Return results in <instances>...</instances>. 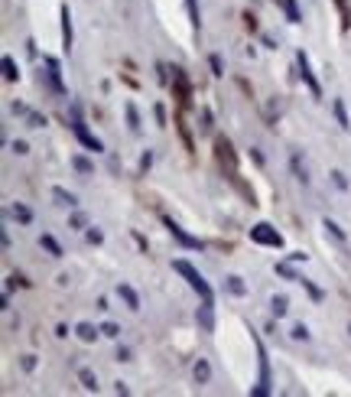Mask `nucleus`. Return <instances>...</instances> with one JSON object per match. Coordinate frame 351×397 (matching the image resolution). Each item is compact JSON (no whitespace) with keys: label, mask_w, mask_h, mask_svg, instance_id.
I'll use <instances>...</instances> for the list:
<instances>
[{"label":"nucleus","mask_w":351,"mask_h":397,"mask_svg":"<svg viewBox=\"0 0 351 397\" xmlns=\"http://www.w3.org/2000/svg\"><path fill=\"white\" fill-rule=\"evenodd\" d=\"M117 296L127 303V309H133V312L140 309V296H137V290H133L130 283H117Z\"/></svg>","instance_id":"9"},{"label":"nucleus","mask_w":351,"mask_h":397,"mask_svg":"<svg viewBox=\"0 0 351 397\" xmlns=\"http://www.w3.org/2000/svg\"><path fill=\"white\" fill-rule=\"evenodd\" d=\"M75 335L81 339V342H94V339L101 335V329L91 326V322H78V326H75Z\"/></svg>","instance_id":"12"},{"label":"nucleus","mask_w":351,"mask_h":397,"mask_svg":"<svg viewBox=\"0 0 351 397\" xmlns=\"http://www.w3.org/2000/svg\"><path fill=\"white\" fill-rule=\"evenodd\" d=\"M52 195H55V199H59V205H69V209H75V205H78L75 192H65L62 186H52Z\"/></svg>","instance_id":"21"},{"label":"nucleus","mask_w":351,"mask_h":397,"mask_svg":"<svg viewBox=\"0 0 351 397\" xmlns=\"http://www.w3.org/2000/svg\"><path fill=\"white\" fill-rule=\"evenodd\" d=\"M153 117H156V124H159V127H166V108H163V104H156V108H153Z\"/></svg>","instance_id":"34"},{"label":"nucleus","mask_w":351,"mask_h":397,"mask_svg":"<svg viewBox=\"0 0 351 397\" xmlns=\"http://www.w3.org/2000/svg\"><path fill=\"white\" fill-rule=\"evenodd\" d=\"M10 218H16L20 225H33V209H26L23 202H13L10 205Z\"/></svg>","instance_id":"10"},{"label":"nucleus","mask_w":351,"mask_h":397,"mask_svg":"<svg viewBox=\"0 0 351 397\" xmlns=\"http://www.w3.org/2000/svg\"><path fill=\"white\" fill-rule=\"evenodd\" d=\"M69 225L75 228V231H81V228H85V215H81V212H75V215L69 218Z\"/></svg>","instance_id":"33"},{"label":"nucleus","mask_w":351,"mask_h":397,"mask_svg":"<svg viewBox=\"0 0 351 397\" xmlns=\"http://www.w3.org/2000/svg\"><path fill=\"white\" fill-rule=\"evenodd\" d=\"M72 166H75V173H81V176H94V163L91 160H85V156H72Z\"/></svg>","instance_id":"19"},{"label":"nucleus","mask_w":351,"mask_h":397,"mask_svg":"<svg viewBox=\"0 0 351 397\" xmlns=\"http://www.w3.org/2000/svg\"><path fill=\"white\" fill-rule=\"evenodd\" d=\"M186 3H189V16H192V26L198 30V26H202V20H198V7H195V0H186Z\"/></svg>","instance_id":"31"},{"label":"nucleus","mask_w":351,"mask_h":397,"mask_svg":"<svg viewBox=\"0 0 351 397\" xmlns=\"http://www.w3.org/2000/svg\"><path fill=\"white\" fill-rule=\"evenodd\" d=\"M20 365H23V371H33V368H36V355H23Z\"/></svg>","instance_id":"37"},{"label":"nucleus","mask_w":351,"mask_h":397,"mask_svg":"<svg viewBox=\"0 0 351 397\" xmlns=\"http://www.w3.org/2000/svg\"><path fill=\"white\" fill-rule=\"evenodd\" d=\"M42 62H46V78H49V85H52V91L65 94V85H62V69H59V59H52V55H46Z\"/></svg>","instance_id":"6"},{"label":"nucleus","mask_w":351,"mask_h":397,"mask_svg":"<svg viewBox=\"0 0 351 397\" xmlns=\"http://www.w3.org/2000/svg\"><path fill=\"white\" fill-rule=\"evenodd\" d=\"M250 241L257 244H267V248H283V234L276 231L273 225H267V221H260V225L250 228Z\"/></svg>","instance_id":"4"},{"label":"nucleus","mask_w":351,"mask_h":397,"mask_svg":"<svg viewBox=\"0 0 351 397\" xmlns=\"http://www.w3.org/2000/svg\"><path fill=\"white\" fill-rule=\"evenodd\" d=\"M127 124H130V131L133 133H140V114H137V108H133V104H127Z\"/></svg>","instance_id":"25"},{"label":"nucleus","mask_w":351,"mask_h":397,"mask_svg":"<svg viewBox=\"0 0 351 397\" xmlns=\"http://www.w3.org/2000/svg\"><path fill=\"white\" fill-rule=\"evenodd\" d=\"M13 114H20V117H26V114H30V108H26V104H13Z\"/></svg>","instance_id":"41"},{"label":"nucleus","mask_w":351,"mask_h":397,"mask_svg":"<svg viewBox=\"0 0 351 397\" xmlns=\"http://www.w3.org/2000/svg\"><path fill=\"white\" fill-rule=\"evenodd\" d=\"M276 3L286 10V20H289V23H299V20H303V13H299V7H296V0H276Z\"/></svg>","instance_id":"20"},{"label":"nucleus","mask_w":351,"mask_h":397,"mask_svg":"<svg viewBox=\"0 0 351 397\" xmlns=\"http://www.w3.org/2000/svg\"><path fill=\"white\" fill-rule=\"evenodd\" d=\"M254 349H257V358H260V378H257L254 394L267 397V394H270V358H267V349H264V342H260L257 335H254Z\"/></svg>","instance_id":"3"},{"label":"nucleus","mask_w":351,"mask_h":397,"mask_svg":"<svg viewBox=\"0 0 351 397\" xmlns=\"http://www.w3.org/2000/svg\"><path fill=\"white\" fill-rule=\"evenodd\" d=\"M198 127H202V131H208V127H211V111L208 108H202V124H198Z\"/></svg>","instance_id":"38"},{"label":"nucleus","mask_w":351,"mask_h":397,"mask_svg":"<svg viewBox=\"0 0 351 397\" xmlns=\"http://www.w3.org/2000/svg\"><path fill=\"white\" fill-rule=\"evenodd\" d=\"M195 322H198L202 332H215V306H211V300H202V306L195 312Z\"/></svg>","instance_id":"5"},{"label":"nucleus","mask_w":351,"mask_h":397,"mask_svg":"<svg viewBox=\"0 0 351 397\" xmlns=\"http://www.w3.org/2000/svg\"><path fill=\"white\" fill-rule=\"evenodd\" d=\"M286 309H289V300H286V296H273V300H270V312H273V316H276V319H283V316H286Z\"/></svg>","instance_id":"17"},{"label":"nucleus","mask_w":351,"mask_h":397,"mask_svg":"<svg viewBox=\"0 0 351 397\" xmlns=\"http://www.w3.org/2000/svg\"><path fill=\"white\" fill-rule=\"evenodd\" d=\"M215 147H218V160H221V163H228V170L234 173V150H231V143H228L225 137H218Z\"/></svg>","instance_id":"11"},{"label":"nucleus","mask_w":351,"mask_h":397,"mask_svg":"<svg viewBox=\"0 0 351 397\" xmlns=\"http://www.w3.org/2000/svg\"><path fill=\"white\" fill-rule=\"evenodd\" d=\"M264 46H270V49H276V39L270 36V33H264Z\"/></svg>","instance_id":"43"},{"label":"nucleus","mask_w":351,"mask_h":397,"mask_svg":"<svg viewBox=\"0 0 351 397\" xmlns=\"http://www.w3.org/2000/svg\"><path fill=\"white\" fill-rule=\"evenodd\" d=\"M322 228H325V231L332 234V238H335V241H342V244H345V231H342V228L335 225V221H328V218H325V221H322Z\"/></svg>","instance_id":"27"},{"label":"nucleus","mask_w":351,"mask_h":397,"mask_svg":"<svg viewBox=\"0 0 351 397\" xmlns=\"http://www.w3.org/2000/svg\"><path fill=\"white\" fill-rule=\"evenodd\" d=\"M172 270H176V273H182V277L189 280V287H192L195 293L202 296V300H211V287L205 283V277H202L198 270H195V267L189 264V261H172Z\"/></svg>","instance_id":"1"},{"label":"nucleus","mask_w":351,"mask_h":397,"mask_svg":"<svg viewBox=\"0 0 351 397\" xmlns=\"http://www.w3.org/2000/svg\"><path fill=\"white\" fill-rule=\"evenodd\" d=\"M276 273H280V277H286V280H299V273L293 270V264H289V261H280V264H276Z\"/></svg>","instance_id":"26"},{"label":"nucleus","mask_w":351,"mask_h":397,"mask_svg":"<svg viewBox=\"0 0 351 397\" xmlns=\"http://www.w3.org/2000/svg\"><path fill=\"white\" fill-rule=\"evenodd\" d=\"M296 65H299V75H303V82L309 85V91L319 98L322 88H319V82H315V75H312V69H309V59H306V52H296Z\"/></svg>","instance_id":"7"},{"label":"nucleus","mask_w":351,"mask_h":397,"mask_svg":"<svg viewBox=\"0 0 351 397\" xmlns=\"http://www.w3.org/2000/svg\"><path fill=\"white\" fill-rule=\"evenodd\" d=\"M85 238H88V244H101V238H104V234H101V231H94V228H91V231H88Z\"/></svg>","instance_id":"39"},{"label":"nucleus","mask_w":351,"mask_h":397,"mask_svg":"<svg viewBox=\"0 0 351 397\" xmlns=\"http://www.w3.org/2000/svg\"><path fill=\"white\" fill-rule=\"evenodd\" d=\"M3 78H7V82H16V78H20V69H16V62L10 55H3Z\"/></svg>","instance_id":"24"},{"label":"nucleus","mask_w":351,"mask_h":397,"mask_svg":"<svg viewBox=\"0 0 351 397\" xmlns=\"http://www.w3.org/2000/svg\"><path fill=\"white\" fill-rule=\"evenodd\" d=\"M39 244H42V248H46V251H49L52 257H62V244L55 241L52 234H42V238H39Z\"/></svg>","instance_id":"23"},{"label":"nucleus","mask_w":351,"mask_h":397,"mask_svg":"<svg viewBox=\"0 0 351 397\" xmlns=\"http://www.w3.org/2000/svg\"><path fill=\"white\" fill-rule=\"evenodd\" d=\"M293 173H296V179L303 182V186H309V170H306V163L299 160V153H293Z\"/></svg>","instance_id":"22"},{"label":"nucleus","mask_w":351,"mask_h":397,"mask_svg":"<svg viewBox=\"0 0 351 397\" xmlns=\"http://www.w3.org/2000/svg\"><path fill=\"white\" fill-rule=\"evenodd\" d=\"M225 287H228V293H231V296H244V293H247V283H244L237 273H231V277H228Z\"/></svg>","instance_id":"14"},{"label":"nucleus","mask_w":351,"mask_h":397,"mask_svg":"<svg viewBox=\"0 0 351 397\" xmlns=\"http://www.w3.org/2000/svg\"><path fill=\"white\" fill-rule=\"evenodd\" d=\"M117 358H120V361H130V349H117Z\"/></svg>","instance_id":"42"},{"label":"nucleus","mask_w":351,"mask_h":397,"mask_svg":"<svg viewBox=\"0 0 351 397\" xmlns=\"http://www.w3.org/2000/svg\"><path fill=\"white\" fill-rule=\"evenodd\" d=\"M101 335H108V339H117V335H120V326H114V322H104V326H101Z\"/></svg>","instance_id":"30"},{"label":"nucleus","mask_w":351,"mask_h":397,"mask_svg":"<svg viewBox=\"0 0 351 397\" xmlns=\"http://www.w3.org/2000/svg\"><path fill=\"white\" fill-rule=\"evenodd\" d=\"M192 374H195V381L198 384H208V378H211V365L205 358H198L195 361V368H192Z\"/></svg>","instance_id":"15"},{"label":"nucleus","mask_w":351,"mask_h":397,"mask_svg":"<svg viewBox=\"0 0 351 397\" xmlns=\"http://www.w3.org/2000/svg\"><path fill=\"white\" fill-rule=\"evenodd\" d=\"M62 46L72 49V13H69V7H62Z\"/></svg>","instance_id":"16"},{"label":"nucleus","mask_w":351,"mask_h":397,"mask_svg":"<svg viewBox=\"0 0 351 397\" xmlns=\"http://www.w3.org/2000/svg\"><path fill=\"white\" fill-rule=\"evenodd\" d=\"M150 163H153V153H143V160H140V170L147 173V170H150Z\"/></svg>","instance_id":"40"},{"label":"nucleus","mask_w":351,"mask_h":397,"mask_svg":"<svg viewBox=\"0 0 351 397\" xmlns=\"http://www.w3.org/2000/svg\"><path fill=\"white\" fill-rule=\"evenodd\" d=\"M332 182H335L338 189H348V179H345V173H342V170H335V173H332Z\"/></svg>","instance_id":"35"},{"label":"nucleus","mask_w":351,"mask_h":397,"mask_svg":"<svg viewBox=\"0 0 351 397\" xmlns=\"http://www.w3.org/2000/svg\"><path fill=\"white\" fill-rule=\"evenodd\" d=\"M166 228H169V234H172V238H176V241L182 244V248L202 251V241H198V238H192V234H186V231H182L179 225H176V221H172V218H166Z\"/></svg>","instance_id":"8"},{"label":"nucleus","mask_w":351,"mask_h":397,"mask_svg":"<svg viewBox=\"0 0 351 397\" xmlns=\"http://www.w3.org/2000/svg\"><path fill=\"white\" fill-rule=\"evenodd\" d=\"M26 121H30V127H46V117L36 114V111H30V114H26Z\"/></svg>","instance_id":"32"},{"label":"nucleus","mask_w":351,"mask_h":397,"mask_svg":"<svg viewBox=\"0 0 351 397\" xmlns=\"http://www.w3.org/2000/svg\"><path fill=\"white\" fill-rule=\"evenodd\" d=\"M69 121H72V131H75V137L85 143L88 150H94V153H98V150H104V143L98 140L94 133H88L85 121H81V108H78V104H72V108H69Z\"/></svg>","instance_id":"2"},{"label":"nucleus","mask_w":351,"mask_h":397,"mask_svg":"<svg viewBox=\"0 0 351 397\" xmlns=\"http://www.w3.org/2000/svg\"><path fill=\"white\" fill-rule=\"evenodd\" d=\"M332 111H335L338 127H342V131H351V121H348V111H345V101H342V98H335V101H332Z\"/></svg>","instance_id":"13"},{"label":"nucleus","mask_w":351,"mask_h":397,"mask_svg":"<svg viewBox=\"0 0 351 397\" xmlns=\"http://www.w3.org/2000/svg\"><path fill=\"white\" fill-rule=\"evenodd\" d=\"M299 283H303V287L309 290V296H312V300H322V296H325V293H322V290L315 287V283H312V280H306V277H299Z\"/></svg>","instance_id":"29"},{"label":"nucleus","mask_w":351,"mask_h":397,"mask_svg":"<svg viewBox=\"0 0 351 397\" xmlns=\"http://www.w3.org/2000/svg\"><path fill=\"white\" fill-rule=\"evenodd\" d=\"M78 381H81L85 391H98V378H94L91 368H78Z\"/></svg>","instance_id":"18"},{"label":"nucleus","mask_w":351,"mask_h":397,"mask_svg":"<svg viewBox=\"0 0 351 397\" xmlns=\"http://www.w3.org/2000/svg\"><path fill=\"white\" fill-rule=\"evenodd\" d=\"M211 72H215V75H225V62H221V55H211Z\"/></svg>","instance_id":"36"},{"label":"nucleus","mask_w":351,"mask_h":397,"mask_svg":"<svg viewBox=\"0 0 351 397\" xmlns=\"http://www.w3.org/2000/svg\"><path fill=\"white\" fill-rule=\"evenodd\" d=\"M289 335H293V339H296V342H306V339H309V329H306L303 322H296V326L289 329Z\"/></svg>","instance_id":"28"}]
</instances>
